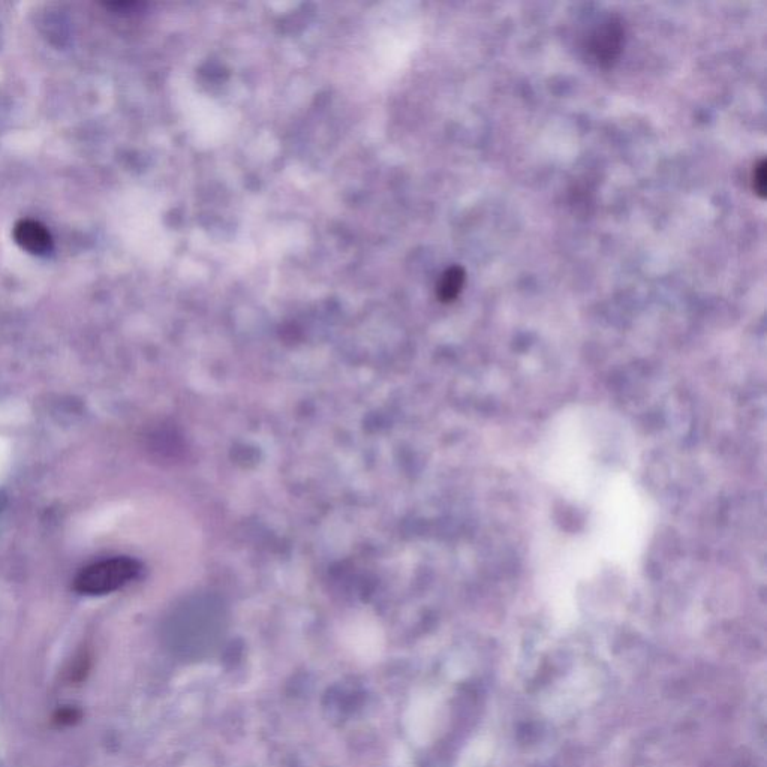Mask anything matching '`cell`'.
Instances as JSON below:
<instances>
[{
    "label": "cell",
    "instance_id": "1",
    "mask_svg": "<svg viewBox=\"0 0 767 767\" xmlns=\"http://www.w3.org/2000/svg\"><path fill=\"white\" fill-rule=\"evenodd\" d=\"M140 562L129 556H114L87 565L74 582L75 591L83 595H105L128 585L140 574Z\"/></svg>",
    "mask_w": 767,
    "mask_h": 767
},
{
    "label": "cell",
    "instance_id": "2",
    "mask_svg": "<svg viewBox=\"0 0 767 767\" xmlns=\"http://www.w3.org/2000/svg\"><path fill=\"white\" fill-rule=\"evenodd\" d=\"M622 45H624V27L615 18H609L592 30L586 48L598 65L607 68L618 60Z\"/></svg>",
    "mask_w": 767,
    "mask_h": 767
},
{
    "label": "cell",
    "instance_id": "3",
    "mask_svg": "<svg viewBox=\"0 0 767 767\" xmlns=\"http://www.w3.org/2000/svg\"><path fill=\"white\" fill-rule=\"evenodd\" d=\"M14 239L29 254L44 257L53 249V240L44 225L32 219L18 222L14 228Z\"/></svg>",
    "mask_w": 767,
    "mask_h": 767
},
{
    "label": "cell",
    "instance_id": "4",
    "mask_svg": "<svg viewBox=\"0 0 767 767\" xmlns=\"http://www.w3.org/2000/svg\"><path fill=\"white\" fill-rule=\"evenodd\" d=\"M465 270L459 266L450 267L442 273L438 284V297L441 302L450 303L457 299L465 285Z\"/></svg>",
    "mask_w": 767,
    "mask_h": 767
},
{
    "label": "cell",
    "instance_id": "5",
    "mask_svg": "<svg viewBox=\"0 0 767 767\" xmlns=\"http://www.w3.org/2000/svg\"><path fill=\"white\" fill-rule=\"evenodd\" d=\"M766 161L765 159H762V161L759 162V164L754 167L753 171V188L754 191H756V194L759 195L760 198H766V188H767V174H766Z\"/></svg>",
    "mask_w": 767,
    "mask_h": 767
},
{
    "label": "cell",
    "instance_id": "6",
    "mask_svg": "<svg viewBox=\"0 0 767 767\" xmlns=\"http://www.w3.org/2000/svg\"><path fill=\"white\" fill-rule=\"evenodd\" d=\"M78 720H80V712L75 711V709L66 708L57 712L56 721L62 726H71Z\"/></svg>",
    "mask_w": 767,
    "mask_h": 767
}]
</instances>
